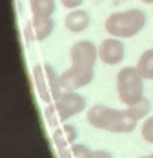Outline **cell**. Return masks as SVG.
Returning <instances> with one entry per match:
<instances>
[{
    "label": "cell",
    "instance_id": "603a6c76",
    "mask_svg": "<svg viewBox=\"0 0 153 158\" xmlns=\"http://www.w3.org/2000/svg\"><path fill=\"white\" fill-rule=\"evenodd\" d=\"M140 158H150V156H140Z\"/></svg>",
    "mask_w": 153,
    "mask_h": 158
},
{
    "label": "cell",
    "instance_id": "277c9868",
    "mask_svg": "<svg viewBox=\"0 0 153 158\" xmlns=\"http://www.w3.org/2000/svg\"><path fill=\"white\" fill-rule=\"evenodd\" d=\"M53 104L57 107L60 122H68L71 116H76V114H80L82 111L86 109L88 100L78 91H64L59 98L53 100Z\"/></svg>",
    "mask_w": 153,
    "mask_h": 158
},
{
    "label": "cell",
    "instance_id": "8992f818",
    "mask_svg": "<svg viewBox=\"0 0 153 158\" xmlns=\"http://www.w3.org/2000/svg\"><path fill=\"white\" fill-rule=\"evenodd\" d=\"M126 56L122 38L117 36H107L98 46V60L106 65H119Z\"/></svg>",
    "mask_w": 153,
    "mask_h": 158
},
{
    "label": "cell",
    "instance_id": "9c48e42d",
    "mask_svg": "<svg viewBox=\"0 0 153 158\" xmlns=\"http://www.w3.org/2000/svg\"><path fill=\"white\" fill-rule=\"evenodd\" d=\"M64 24H66V29L69 33H82L90 27V24H91V15H90V11L80 9V7H78V9H71V11L66 15Z\"/></svg>",
    "mask_w": 153,
    "mask_h": 158
},
{
    "label": "cell",
    "instance_id": "ac0fdd59",
    "mask_svg": "<svg viewBox=\"0 0 153 158\" xmlns=\"http://www.w3.org/2000/svg\"><path fill=\"white\" fill-rule=\"evenodd\" d=\"M60 4L66 7V9H78L82 4H84V0H60Z\"/></svg>",
    "mask_w": 153,
    "mask_h": 158
},
{
    "label": "cell",
    "instance_id": "7c38bea8",
    "mask_svg": "<svg viewBox=\"0 0 153 158\" xmlns=\"http://www.w3.org/2000/svg\"><path fill=\"white\" fill-rule=\"evenodd\" d=\"M29 9L35 16H53L57 11V0H29Z\"/></svg>",
    "mask_w": 153,
    "mask_h": 158
},
{
    "label": "cell",
    "instance_id": "9a60e30c",
    "mask_svg": "<svg viewBox=\"0 0 153 158\" xmlns=\"http://www.w3.org/2000/svg\"><path fill=\"white\" fill-rule=\"evenodd\" d=\"M71 153L73 158H95V151L86 143H71Z\"/></svg>",
    "mask_w": 153,
    "mask_h": 158
},
{
    "label": "cell",
    "instance_id": "6da1fadb",
    "mask_svg": "<svg viewBox=\"0 0 153 158\" xmlns=\"http://www.w3.org/2000/svg\"><path fill=\"white\" fill-rule=\"evenodd\" d=\"M88 124L95 129H102L113 135H124L135 131L138 120L128 109H113L102 104H95L88 109Z\"/></svg>",
    "mask_w": 153,
    "mask_h": 158
},
{
    "label": "cell",
    "instance_id": "4fadbf2b",
    "mask_svg": "<svg viewBox=\"0 0 153 158\" xmlns=\"http://www.w3.org/2000/svg\"><path fill=\"white\" fill-rule=\"evenodd\" d=\"M137 69L144 80H153V48L146 49L137 62Z\"/></svg>",
    "mask_w": 153,
    "mask_h": 158
},
{
    "label": "cell",
    "instance_id": "ffe728a7",
    "mask_svg": "<svg viewBox=\"0 0 153 158\" xmlns=\"http://www.w3.org/2000/svg\"><path fill=\"white\" fill-rule=\"evenodd\" d=\"M140 2H144V4H153V0H140Z\"/></svg>",
    "mask_w": 153,
    "mask_h": 158
},
{
    "label": "cell",
    "instance_id": "30bf717a",
    "mask_svg": "<svg viewBox=\"0 0 153 158\" xmlns=\"http://www.w3.org/2000/svg\"><path fill=\"white\" fill-rule=\"evenodd\" d=\"M33 75H35L37 91H38V96L42 98V102L44 104H53V96H51V91H49V85H47V80H46L44 64H37L33 67Z\"/></svg>",
    "mask_w": 153,
    "mask_h": 158
},
{
    "label": "cell",
    "instance_id": "7a4b0ae2",
    "mask_svg": "<svg viewBox=\"0 0 153 158\" xmlns=\"http://www.w3.org/2000/svg\"><path fill=\"white\" fill-rule=\"evenodd\" d=\"M148 24V15L142 9H126L111 13L104 22V29L109 36L117 38H131L142 31Z\"/></svg>",
    "mask_w": 153,
    "mask_h": 158
},
{
    "label": "cell",
    "instance_id": "5b68a950",
    "mask_svg": "<svg viewBox=\"0 0 153 158\" xmlns=\"http://www.w3.org/2000/svg\"><path fill=\"white\" fill-rule=\"evenodd\" d=\"M71 65L82 69H95V64L98 62V46H95L91 40H76L69 49Z\"/></svg>",
    "mask_w": 153,
    "mask_h": 158
},
{
    "label": "cell",
    "instance_id": "ba28073f",
    "mask_svg": "<svg viewBox=\"0 0 153 158\" xmlns=\"http://www.w3.org/2000/svg\"><path fill=\"white\" fill-rule=\"evenodd\" d=\"M55 29V18L53 16H31V20L24 27V36L33 42V40H46L47 36Z\"/></svg>",
    "mask_w": 153,
    "mask_h": 158
},
{
    "label": "cell",
    "instance_id": "5bb4252c",
    "mask_svg": "<svg viewBox=\"0 0 153 158\" xmlns=\"http://www.w3.org/2000/svg\"><path fill=\"white\" fill-rule=\"evenodd\" d=\"M126 109L129 111L137 120H144V118L151 113V102H150L148 98H142L140 102L133 104V106H129V107H126Z\"/></svg>",
    "mask_w": 153,
    "mask_h": 158
},
{
    "label": "cell",
    "instance_id": "2e32d148",
    "mask_svg": "<svg viewBox=\"0 0 153 158\" xmlns=\"http://www.w3.org/2000/svg\"><path fill=\"white\" fill-rule=\"evenodd\" d=\"M140 135H142V140H144V142L153 143V116H148V118L142 122Z\"/></svg>",
    "mask_w": 153,
    "mask_h": 158
},
{
    "label": "cell",
    "instance_id": "d6986e66",
    "mask_svg": "<svg viewBox=\"0 0 153 158\" xmlns=\"http://www.w3.org/2000/svg\"><path fill=\"white\" fill-rule=\"evenodd\" d=\"M95 158H113V155L106 149H98V151H95Z\"/></svg>",
    "mask_w": 153,
    "mask_h": 158
},
{
    "label": "cell",
    "instance_id": "44dd1931",
    "mask_svg": "<svg viewBox=\"0 0 153 158\" xmlns=\"http://www.w3.org/2000/svg\"><path fill=\"white\" fill-rule=\"evenodd\" d=\"M115 2H126V0H115Z\"/></svg>",
    "mask_w": 153,
    "mask_h": 158
},
{
    "label": "cell",
    "instance_id": "7402d4cb",
    "mask_svg": "<svg viewBox=\"0 0 153 158\" xmlns=\"http://www.w3.org/2000/svg\"><path fill=\"white\" fill-rule=\"evenodd\" d=\"M150 158H153V153H151V155H150Z\"/></svg>",
    "mask_w": 153,
    "mask_h": 158
},
{
    "label": "cell",
    "instance_id": "e0dca14e",
    "mask_svg": "<svg viewBox=\"0 0 153 158\" xmlns=\"http://www.w3.org/2000/svg\"><path fill=\"white\" fill-rule=\"evenodd\" d=\"M62 135H64V138H66L69 143H75L76 136H78L76 127L73 126V124H64V126H62Z\"/></svg>",
    "mask_w": 153,
    "mask_h": 158
},
{
    "label": "cell",
    "instance_id": "8fae6325",
    "mask_svg": "<svg viewBox=\"0 0 153 158\" xmlns=\"http://www.w3.org/2000/svg\"><path fill=\"white\" fill-rule=\"evenodd\" d=\"M44 71H46V80H47V85H49V91H51V96L55 100V98H59L64 93L60 75L55 71V67L51 64H44Z\"/></svg>",
    "mask_w": 153,
    "mask_h": 158
},
{
    "label": "cell",
    "instance_id": "3957f363",
    "mask_svg": "<svg viewBox=\"0 0 153 158\" xmlns=\"http://www.w3.org/2000/svg\"><path fill=\"white\" fill-rule=\"evenodd\" d=\"M117 95L126 107L133 106L144 98V78L138 73L137 65L122 67L117 75Z\"/></svg>",
    "mask_w": 153,
    "mask_h": 158
},
{
    "label": "cell",
    "instance_id": "52a82bcc",
    "mask_svg": "<svg viewBox=\"0 0 153 158\" xmlns=\"http://www.w3.org/2000/svg\"><path fill=\"white\" fill-rule=\"evenodd\" d=\"M95 78V71L93 69H82V67H68L64 73L60 75L62 80V87L64 91H76L86 87L88 84H91Z\"/></svg>",
    "mask_w": 153,
    "mask_h": 158
}]
</instances>
